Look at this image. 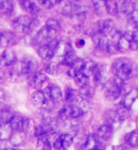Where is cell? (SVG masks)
Listing matches in <instances>:
<instances>
[{
    "label": "cell",
    "mask_w": 138,
    "mask_h": 150,
    "mask_svg": "<svg viewBox=\"0 0 138 150\" xmlns=\"http://www.w3.org/2000/svg\"><path fill=\"white\" fill-rule=\"evenodd\" d=\"M93 81L96 86H103L107 82L106 66H97L93 72Z\"/></svg>",
    "instance_id": "7"
},
{
    "label": "cell",
    "mask_w": 138,
    "mask_h": 150,
    "mask_svg": "<svg viewBox=\"0 0 138 150\" xmlns=\"http://www.w3.org/2000/svg\"><path fill=\"white\" fill-rule=\"evenodd\" d=\"M13 132L12 129L9 124H5L0 126V140L7 141L11 138V136Z\"/></svg>",
    "instance_id": "30"
},
{
    "label": "cell",
    "mask_w": 138,
    "mask_h": 150,
    "mask_svg": "<svg viewBox=\"0 0 138 150\" xmlns=\"http://www.w3.org/2000/svg\"><path fill=\"white\" fill-rule=\"evenodd\" d=\"M53 39H55L54 38V31L50 30L49 28H47L46 26L42 27L41 29L38 32L37 37H36V40H37L38 43L41 44V46L48 43V42Z\"/></svg>",
    "instance_id": "9"
},
{
    "label": "cell",
    "mask_w": 138,
    "mask_h": 150,
    "mask_svg": "<svg viewBox=\"0 0 138 150\" xmlns=\"http://www.w3.org/2000/svg\"><path fill=\"white\" fill-rule=\"evenodd\" d=\"M38 67H39V63H38V60L33 57V56H25L22 61H21V65H20V73L23 75H29L34 73Z\"/></svg>",
    "instance_id": "4"
},
{
    "label": "cell",
    "mask_w": 138,
    "mask_h": 150,
    "mask_svg": "<svg viewBox=\"0 0 138 150\" xmlns=\"http://www.w3.org/2000/svg\"><path fill=\"white\" fill-rule=\"evenodd\" d=\"M84 62H85V61H84L83 59L76 58V59H75V61L73 62V64L71 65L70 68H71V69H73L76 73H77V72L81 71V69H82V68H83Z\"/></svg>",
    "instance_id": "42"
},
{
    "label": "cell",
    "mask_w": 138,
    "mask_h": 150,
    "mask_svg": "<svg viewBox=\"0 0 138 150\" xmlns=\"http://www.w3.org/2000/svg\"><path fill=\"white\" fill-rule=\"evenodd\" d=\"M23 121H25V118L23 116L14 115L11 121L9 122V125L11 126V128L12 129L13 131H22Z\"/></svg>",
    "instance_id": "22"
},
{
    "label": "cell",
    "mask_w": 138,
    "mask_h": 150,
    "mask_svg": "<svg viewBox=\"0 0 138 150\" xmlns=\"http://www.w3.org/2000/svg\"><path fill=\"white\" fill-rule=\"evenodd\" d=\"M93 41H94V43L102 51H105L107 46L109 45V43H110V41H109L107 36L102 34V33H101V32H99V31L94 34Z\"/></svg>",
    "instance_id": "10"
},
{
    "label": "cell",
    "mask_w": 138,
    "mask_h": 150,
    "mask_svg": "<svg viewBox=\"0 0 138 150\" xmlns=\"http://www.w3.org/2000/svg\"><path fill=\"white\" fill-rule=\"evenodd\" d=\"M58 1H53V0H39V6L44 8L46 9H50L54 6H55V4Z\"/></svg>",
    "instance_id": "41"
},
{
    "label": "cell",
    "mask_w": 138,
    "mask_h": 150,
    "mask_svg": "<svg viewBox=\"0 0 138 150\" xmlns=\"http://www.w3.org/2000/svg\"><path fill=\"white\" fill-rule=\"evenodd\" d=\"M105 84H106L105 97L107 98V100H116L120 96L121 89L123 86V81H121L118 78H115L111 82H108Z\"/></svg>",
    "instance_id": "3"
},
{
    "label": "cell",
    "mask_w": 138,
    "mask_h": 150,
    "mask_svg": "<svg viewBox=\"0 0 138 150\" xmlns=\"http://www.w3.org/2000/svg\"><path fill=\"white\" fill-rule=\"evenodd\" d=\"M13 115L14 114L11 109H9V108H4V109H2L0 111V126L9 124V122L11 121Z\"/></svg>",
    "instance_id": "27"
},
{
    "label": "cell",
    "mask_w": 138,
    "mask_h": 150,
    "mask_svg": "<svg viewBox=\"0 0 138 150\" xmlns=\"http://www.w3.org/2000/svg\"><path fill=\"white\" fill-rule=\"evenodd\" d=\"M56 9L58 11L63 15H69V14L73 13V4L69 1H58L56 2Z\"/></svg>",
    "instance_id": "19"
},
{
    "label": "cell",
    "mask_w": 138,
    "mask_h": 150,
    "mask_svg": "<svg viewBox=\"0 0 138 150\" xmlns=\"http://www.w3.org/2000/svg\"><path fill=\"white\" fill-rule=\"evenodd\" d=\"M76 98V93L73 88L66 89V100L69 102H73Z\"/></svg>",
    "instance_id": "46"
},
{
    "label": "cell",
    "mask_w": 138,
    "mask_h": 150,
    "mask_svg": "<svg viewBox=\"0 0 138 150\" xmlns=\"http://www.w3.org/2000/svg\"><path fill=\"white\" fill-rule=\"evenodd\" d=\"M138 49V36L136 33H134L132 37V40L129 43V50L131 51H136Z\"/></svg>",
    "instance_id": "44"
},
{
    "label": "cell",
    "mask_w": 138,
    "mask_h": 150,
    "mask_svg": "<svg viewBox=\"0 0 138 150\" xmlns=\"http://www.w3.org/2000/svg\"><path fill=\"white\" fill-rule=\"evenodd\" d=\"M132 34H134V33L127 31L124 35L120 37V39L118 40L117 45V51L126 52L128 49H129V43H130V40H132Z\"/></svg>",
    "instance_id": "13"
},
{
    "label": "cell",
    "mask_w": 138,
    "mask_h": 150,
    "mask_svg": "<svg viewBox=\"0 0 138 150\" xmlns=\"http://www.w3.org/2000/svg\"><path fill=\"white\" fill-rule=\"evenodd\" d=\"M15 40V34L11 31H5L0 34V45L2 47H9Z\"/></svg>",
    "instance_id": "17"
},
{
    "label": "cell",
    "mask_w": 138,
    "mask_h": 150,
    "mask_svg": "<svg viewBox=\"0 0 138 150\" xmlns=\"http://www.w3.org/2000/svg\"><path fill=\"white\" fill-rule=\"evenodd\" d=\"M71 51H73V47H71L70 43H69V42H58V45L55 49V54L63 57L66 54Z\"/></svg>",
    "instance_id": "24"
},
{
    "label": "cell",
    "mask_w": 138,
    "mask_h": 150,
    "mask_svg": "<svg viewBox=\"0 0 138 150\" xmlns=\"http://www.w3.org/2000/svg\"><path fill=\"white\" fill-rule=\"evenodd\" d=\"M26 135L23 131H13L11 138H9V142L13 145V146H20L23 143L26 142Z\"/></svg>",
    "instance_id": "14"
},
{
    "label": "cell",
    "mask_w": 138,
    "mask_h": 150,
    "mask_svg": "<svg viewBox=\"0 0 138 150\" xmlns=\"http://www.w3.org/2000/svg\"><path fill=\"white\" fill-rule=\"evenodd\" d=\"M58 139L59 141V144L61 145V148H62V150L69 149L73 143V137L69 133L61 134Z\"/></svg>",
    "instance_id": "23"
},
{
    "label": "cell",
    "mask_w": 138,
    "mask_h": 150,
    "mask_svg": "<svg viewBox=\"0 0 138 150\" xmlns=\"http://www.w3.org/2000/svg\"><path fill=\"white\" fill-rule=\"evenodd\" d=\"M17 56L12 49H6L0 55V66L9 67L16 63Z\"/></svg>",
    "instance_id": "8"
},
{
    "label": "cell",
    "mask_w": 138,
    "mask_h": 150,
    "mask_svg": "<svg viewBox=\"0 0 138 150\" xmlns=\"http://www.w3.org/2000/svg\"><path fill=\"white\" fill-rule=\"evenodd\" d=\"M9 150H22L20 148H12V149H9Z\"/></svg>",
    "instance_id": "48"
},
{
    "label": "cell",
    "mask_w": 138,
    "mask_h": 150,
    "mask_svg": "<svg viewBox=\"0 0 138 150\" xmlns=\"http://www.w3.org/2000/svg\"><path fill=\"white\" fill-rule=\"evenodd\" d=\"M112 124L111 123H105L104 125L100 127V129L98 130V135L97 137H100L102 140H108L109 138L111 137V134H112Z\"/></svg>",
    "instance_id": "20"
},
{
    "label": "cell",
    "mask_w": 138,
    "mask_h": 150,
    "mask_svg": "<svg viewBox=\"0 0 138 150\" xmlns=\"http://www.w3.org/2000/svg\"><path fill=\"white\" fill-rule=\"evenodd\" d=\"M47 80H48V78H47L46 74H44L43 72H36L33 75L32 78V86L36 89H38V90H41L42 86L47 82Z\"/></svg>",
    "instance_id": "15"
},
{
    "label": "cell",
    "mask_w": 138,
    "mask_h": 150,
    "mask_svg": "<svg viewBox=\"0 0 138 150\" xmlns=\"http://www.w3.org/2000/svg\"><path fill=\"white\" fill-rule=\"evenodd\" d=\"M99 146V140L97 135L95 134H90L87 136V140L82 145L83 150H93L95 148H98Z\"/></svg>",
    "instance_id": "18"
},
{
    "label": "cell",
    "mask_w": 138,
    "mask_h": 150,
    "mask_svg": "<svg viewBox=\"0 0 138 150\" xmlns=\"http://www.w3.org/2000/svg\"><path fill=\"white\" fill-rule=\"evenodd\" d=\"M96 67H97V65L95 64L93 61L87 60V61H85V62H84L83 68L81 69V72H82L84 75H85L87 77H89L90 75L93 74Z\"/></svg>",
    "instance_id": "29"
},
{
    "label": "cell",
    "mask_w": 138,
    "mask_h": 150,
    "mask_svg": "<svg viewBox=\"0 0 138 150\" xmlns=\"http://www.w3.org/2000/svg\"><path fill=\"white\" fill-rule=\"evenodd\" d=\"M58 40L56 39H53L48 43L40 46L39 48V55L43 59H51L55 55V52L56 47L58 45Z\"/></svg>",
    "instance_id": "5"
},
{
    "label": "cell",
    "mask_w": 138,
    "mask_h": 150,
    "mask_svg": "<svg viewBox=\"0 0 138 150\" xmlns=\"http://www.w3.org/2000/svg\"><path fill=\"white\" fill-rule=\"evenodd\" d=\"M94 93H95V90L92 86H85L83 87H81V90H80V95L82 96L84 98H90L94 96Z\"/></svg>",
    "instance_id": "36"
},
{
    "label": "cell",
    "mask_w": 138,
    "mask_h": 150,
    "mask_svg": "<svg viewBox=\"0 0 138 150\" xmlns=\"http://www.w3.org/2000/svg\"><path fill=\"white\" fill-rule=\"evenodd\" d=\"M47 90H48V95L51 98V100L53 102L58 103L61 100V98H62V92H61V89L58 86H55V84H50Z\"/></svg>",
    "instance_id": "16"
},
{
    "label": "cell",
    "mask_w": 138,
    "mask_h": 150,
    "mask_svg": "<svg viewBox=\"0 0 138 150\" xmlns=\"http://www.w3.org/2000/svg\"><path fill=\"white\" fill-rule=\"evenodd\" d=\"M20 4L23 7V8L26 9V11L30 14H37L40 11L39 5L33 1H21Z\"/></svg>",
    "instance_id": "25"
},
{
    "label": "cell",
    "mask_w": 138,
    "mask_h": 150,
    "mask_svg": "<svg viewBox=\"0 0 138 150\" xmlns=\"http://www.w3.org/2000/svg\"><path fill=\"white\" fill-rule=\"evenodd\" d=\"M137 98H138V89L134 88V89H132V90H131L124 97V98H123V100L121 102V105L124 108H126L127 110H129L131 109L132 105L134 104Z\"/></svg>",
    "instance_id": "12"
},
{
    "label": "cell",
    "mask_w": 138,
    "mask_h": 150,
    "mask_svg": "<svg viewBox=\"0 0 138 150\" xmlns=\"http://www.w3.org/2000/svg\"><path fill=\"white\" fill-rule=\"evenodd\" d=\"M34 133H35V136H37L38 138H41L42 136L48 135V131H47V129L43 126H38V127H35Z\"/></svg>",
    "instance_id": "43"
},
{
    "label": "cell",
    "mask_w": 138,
    "mask_h": 150,
    "mask_svg": "<svg viewBox=\"0 0 138 150\" xmlns=\"http://www.w3.org/2000/svg\"><path fill=\"white\" fill-rule=\"evenodd\" d=\"M60 117L66 118H79L83 115V110L77 105H65L59 111Z\"/></svg>",
    "instance_id": "6"
},
{
    "label": "cell",
    "mask_w": 138,
    "mask_h": 150,
    "mask_svg": "<svg viewBox=\"0 0 138 150\" xmlns=\"http://www.w3.org/2000/svg\"><path fill=\"white\" fill-rule=\"evenodd\" d=\"M127 143L132 147H138V131H132L127 137Z\"/></svg>",
    "instance_id": "38"
},
{
    "label": "cell",
    "mask_w": 138,
    "mask_h": 150,
    "mask_svg": "<svg viewBox=\"0 0 138 150\" xmlns=\"http://www.w3.org/2000/svg\"><path fill=\"white\" fill-rule=\"evenodd\" d=\"M113 29H114L113 21L106 19V20L99 22V32L102 33V34H104V35H107Z\"/></svg>",
    "instance_id": "26"
},
{
    "label": "cell",
    "mask_w": 138,
    "mask_h": 150,
    "mask_svg": "<svg viewBox=\"0 0 138 150\" xmlns=\"http://www.w3.org/2000/svg\"><path fill=\"white\" fill-rule=\"evenodd\" d=\"M75 59H76V55L73 53V51H71V52L67 53L63 56L62 60H61V63H62L63 65L68 66V67H70V66L73 64Z\"/></svg>",
    "instance_id": "35"
},
{
    "label": "cell",
    "mask_w": 138,
    "mask_h": 150,
    "mask_svg": "<svg viewBox=\"0 0 138 150\" xmlns=\"http://www.w3.org/2000/svg\"><path fill=\"white\" fill-rule=\"evenodd\" d=\"M117 7L118 11L120 12H122L123 14H126V15H129V14H131L134 11L135 3L132 1H121L117 2Z\"/></svg>",
    "instance_id": "21"
},
{
    "label": "cell",
    "mask_w": 138,
    "mask_h": 150,
    "mask_svg": "<svg viewBox=\"0 0 138 150\" xmlns=\"http://www.w3.org/2000/svg\"><path fill=\"white\" fill-rule=\"evenodd\" d=\"M121 150H129V149H126V148H121Z\"/></svg>",
    "instance_id": "49"
},
{
    "label": "cell",
    "mask_w": 138,
    "mask_h": 150,
    "mask_svg": "<svg viewBox=\"0 0 138 150\" xmlns=\"http://www.w3.org/2000/svg\"><path fill=\"white\" fill-rule=\"evenodd\" d=\"M32 101L37 108H45L47 104V98L45 97V94L41 91L38 90L32 94Z\"/></svg>",
    "instance_id": "11"
},
{
    "label": "cell",
    "mask_w": 138,
    "mask_h": 150,
    "mask_svg": "<svg viewBox=\"0 0 138 150\" xmlns=\"http://www.w3.org/2000/svg\"><path fill=\"white\" fill-rule=\"evenodd\" d=\"M73 78H74V81H75L76 84L79 86L80 87H83L85 86H87V84H88V77L84 75L81 71L76 73Z\"/></svg>",
    "instance_id": "33"
},
{
    "label": "cell",
    "mask_w": 138,
    "mask_h": 150,
    "mask_svg": "<svg viewBox=\"0 0 138 150\" xmlns=\"http://www.w3.org/2000/svg\"><path fill=\"white\" fill-rule=\"evenodd\" d=\"M73 13L79 21H83L85 19V17H87V9L84 6H76V7H73Z\"/></svg>",
    "instance_id": "31"
},
{
    "label": "cell",
    "mask_w": 138,
    "mask_h": 150,
    "mask_svg": "<svg viewBox=\"0 0 138 150\" xmlns=\"http://www.w3.org/2000/svg\"><path fill=\"white\" fill-rule=\"evenodd\" d=\"M93 5H94L95 11H96V13L98 14V15L99 16L102 15L103 9L105 8V2H103V1H94Z\"/></svg>",
    "instance_id": "40"
},
{
    "label": "cell",
    "mask_w": 138,
    "mask_h": 150,
    "mask_svg": "<svg viewBox=\"0 0 138 150\" xmlns=\"http://www.w3.org/2000/svg\"><path fill=\"white\" fill-rule=\"evenodd\" d=\"M38 23L39 22L36 19H33L26 15H23L16 18L13 21L12 26L14 28V30H16L17 32L28 33L38 25Z\"/></svg>",
    "instance_id": "2"
},
{
    "label": "cell",
    "mask_w": 138,
    "mask_h": 150,
    "mask_svg": "<svg viewBox=\"0 0 138 150\" xmlns=\"http://www.w3.org/2000/svg\"><path fill=\"white\" fill-rule=\"evenodd\" d=\"M47 28H49L50 30L52 31H59L61 30V25L60 23L56 20V19H54V18H50L48 20L46 21V25H45Z\"/></svg>",
    "instance_id": "34"
},
{
    "label": "cell",
    "mask_w": 138,
    "mask_h": 150,
    "mask_svg": "<svg viewBox=\"0 0 138 150\" xmlns=\"http://www.w3.org/2000/svg\"><path fill=\"white\" fill-rule=\"evenodd\" d=\"M84 45H85V40L83 39H80L76 41V46H77L78 48H82V47H84Z\"/></svg>",
    "instance_id": "47"
},
{
    "label": "cell",
    "mask_w": 138,
    "mask_h": 150,
    "mask_svg": "<svg viewBox=\"0 0 138 150\" xmlns=\"http://www.w3.org/2000/svg\"><path fill=\"white\" fill-rule=\"evenodd\" d=\"M12 9L13 6L11 1H0V13L9 16L12 12Z\"/></svg>",
    "instance_id": "32"
},
{
    "label": "cell",
    "mask_w": 138,
    "mask_h": 150,
    "mask_svg": "<svg viewBox=\"0 0 138 150\" xmlns=\"http://www.w3.org/2000/svg\"><path fill=\"white\" fill-rule=\"evenodd\" d=\"M113 72L116 75V78L124 82L135 77L138 73V69L132 60L129 58H118L113 64Z\"/></svg>",
    "instance_id": "1"
},
{
    "label": "cell",
    "mask_w": 138,
    "mask_h": 150,
    "mask_svg": "<svg viewBox=\"0 0 138 150\" xmlns=\"http://www.w3.org/2000/svg\"><path fill=\"white\" fill-rule=\"evenodd\" d=\"M37 150H52V145H51L48 135L38 138Z\"/></svg>",
    "instance_id": "28"
},
{
    "label": "cell",
    "mask_w": 138,
    "mask_h": 150,
    "mask_svg": "<svg viewBox=\"0 0 138 150\" xmlns=\"http://www.w3.org/2000/svg\"><path fill=\"white\" fill-rule=\"evenodd\" d=\"M35 129V122H34V120L30 119V118H25L22 131H23V132L26 134L27 132L31 131V129Z\"/></svg>",
    "instance_id": "39"
},
{
    "label": "cell",
    "mask_w": 138,
    "mask_h": 150,
    "mask_svg": "<svg viewBox=\"0 0 138 150\" xmlns=\"http://www.w3.org/2000/svg\"><path fill=\"white\" fill-rule=\"evenodd\" d=\"M93 150H100L99 148H95V149H93Z\"/></svg>",
    "instance_id": "50"
},
{
    "label": "cell",
    "mask_w": 138,
    "mask_h": 150,
    "mask_svg": "<svg viewBox=\"0 0 138 150\" xmlns=\"http://www.w3.org/2000/svg\"><path fill=\"white\" fill-rule=\"evenodd\" d=\"M105 9L108 14L110 15H116L118 11L117 2L116 1H106L105 2Z\"/></svg>",
    "instance_id": "37"
},
{
    "label": "cell",
    "mask_w": 138,
    "mask_h": 150,
    "mask_svg": "<svg viewBox=\"0 0 138 150\" xmlns=\"http://www.w3.org/2000/svg\"><path fill=\"white\" fill-rule=\"evenodd\" d=\"M45 70L48 74L55 75L58 73V66L55 63H49L45 66Z\"/></svg>",
    "instance_id": "45"
}]
</instances>
